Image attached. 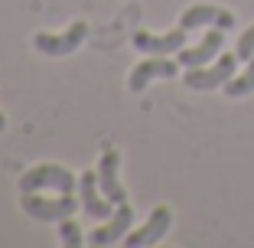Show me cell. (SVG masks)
Wrapping results in <instances>:
<instances>
[{"mask_svg": "<svg viewBox=\"0 0 254 248\" xmlns=\"http://www.w3.org/2000/svg\"><path fill=\"white\" fill-rule=\"evenodd\" d=\"M238 53H222L215 62L209 66H195V69H186L183 76V85L192 91H212V88H225V85L235 79V69H238Z\"/></svg>", "mask_w": 254, "mask_h": 248, "instance_id": "obj_1", "label": "cell"}, {"mask_svg": "<svg viewBox=\"0 0 254 248\" xmlns=\"http://www.w3.org/2000/svg\"><path fill=\"white\" fill-rule=\"evenodd\" d=\"M78 186V176L72 170L59 164H39L33 170H26L20 176V189L23 193H43V189H53V193H72Z\"/></svg>", "mask_w": 254, "mask_h": 248, "instance_id": "obj_2", "label": "cell"}, {"mask_svg": "<svg viewBox=\"0 0 254 248\" xmlns=\"http://www.w3.org/2000/svg\"><path fill=\"white\" fill-rule=\"evenodd\" d=\"M20 206H23V212L30 219H36V222H62V219L75 216V209H78L72 193H59L56 199H46V196H39V193H23Z\"/></svg>", "mask_w": 254, "mask_h": 248, "instance_id": "obj_3", "label": "cell"}, {"mask_svg": "<svg viewBox=\"0 0 254 248\" xmlns=\"http://www.w3.org/2000/svg\"><path fill=\"white\" fill-rule=\"evenodd\" d=\"M85 36H88V26L78 20V23H72L65 33H59V36H53V33H36V36H33V46H36L43 56H68L85 43Z\"/></svg>", "mask_w": 254, "mask_h": 248, "instance_id": "obj_4", "label": "cell"}, {"mask_svg": "<svg viewBox=\"0 0 254 248\" xmlns=\"http://www.w3.org/2000/svg\"><path fill=\"white\" fill-rule=\"evenodd\" d=\"M186 26H176V30L170 33H147V30H137L134 36H130V43H134V49H140V53L147 56H170V53H180L183 46H186Z\"/></svg>", "mask_w": 254, "mask_h": 248, "instance_id": "obj_5", "label": "cell"}, {"mask_svg": "<svg viewBox=\"0 0 254 248\" xmlns=\"http://www.w3.org/2000/svg\"><path fill=\"white\" fill-rule=\"evenodd\" d=\"M170 226H173V212H170V206H157V209L147 216V222L137 229V232H127V235H124V245H127V248L157 245V242L163 239L166 232H170Z\"/></svg>", "mask_w": 254, "mask_h": 248, "instance_id": "obj_6", "label": "cell"}, {"mask_svg": "<svg viewBox=\"0 0 254 248\" xmlns=\"http://www.w3.org/2000/svg\"><path fill=\"white\" fill-rule=\"evenodd\" d=\"M222 46H225V30H218V26H209V30H205V36H202V43L192 46V49H186V46H183L180 53H176V59H180L183 69L209 66V62H215L218 56H222Z\"/></svg>", "mask_w": 254, "mask_h": 248, "instance_id": "obj_7", "label": "cell"}, {"mask_svg": "<svg viewBox=\"0 0 254 248\" xmlns=\"http://www.w3.org/2000/svg\"><path fill=\"white\" fill-rule=\"evenodd\" d=\"M176 72H180V59L173 62V59H166V56H150V59H143V62L134 66V72L127 79V88L134 91V95H140L153 79H173Z\"/></svg>", "mask_w": 254, "mask_h": 248, "instance_id": "obj_8", "label": "cell"}, {"mask_svg": "<svg viewBox=\"0 0 254 248\" xmlns=\"http://www.w3.org/2000/svg\"><path fill=\"white\" fill-rule=\"evenodd\" d=\"M78 196H82L85 216H91V219H111L114 209H118L114 203H108V196L101 193V186H98V170L95 173L85 170L82 176H78Z\"/></svg>", "mask_w": 254, "mask_h": 248, "instance_id": "obj_9", "label": "cell"}, {"mask_svg": "<svg viewBox=\"0 0 254 248\" xmlns=\"http://www.w3.org/2000/svg\"><path fill=\"white\" fill-rule=\"evenodd\" d=\"M180 26H186V30H199V26H218V30H232L235 26V13L225 7H212V3H195V7L183 10L180 16Z\"/></svg>", "mask_w": 254, "mask_h": 248, "instance_id": "obj_10", "label": "cell"}, {"mask_svg": "<svg viewBox=\"0 0 254 248\" xmlns=\"http://www.w3.org/2000/svg\"><path fill=\"white\" fill-rule=\"evenodd\" d=\"M118 166H121V154L118 151H105L101 160H98V186H101V193L108 196V203H114V206L127 203V189H124V183H121V176H118Z\"/></svg>", "mask_w": 254, "mask_h": 248, "instance_id": "obj_11", "label": "cell"}, {"mask_svg": "<svg viewBox=\"0 0 254 248\" xmlns=\"http://www.w3.org/2000/svg\"><path fill=\"white\" fill-rule=\"evenodd\" d=\"M130 226H134V209H130L127 203H121L118 209H114V216H111L108 226L88 232V245H98V248L101 245H118V242L130 232Z\"/></svg>", "mask_w": 254, "mask_h": 248, "instance_id": "obj_12", "label": "cell"}, {"mask_svg": "<svg viewBox=\"0 0 254 248\" xmlns=\"http://www.w3.org/2000/svg\"><path fill=\"white\" fill-rule=\"evenodd\" d=\"M225 91H228V98H245L254 91V56L248 59V69L241 72V76H235L232 82L225 85Z\"/></svg>", "mask_w": 254, "mask_h": 248, "instance_id": "obj_13", "label": "cell"}, {"mask_svg": "<svg viewBox=\"0 0 254 248\" xmlns=\"http://www.w3.org/2000/svg\"><path fill=\"white\" fill-rule=\"evenodd\" d=\"M59 239H62V245H65V248H78V245H85V235H82V229L72 222V216L59 222Z\"/></svg>", "mask_w": 254, "mask_h": 248, "instance_id": "obj_14", "label": "cell"}, {"mask_svg": "<svg viewBox=\"0 0 254 248\" xmlns=\"http://www.w3.org/2000/svg\"><path fill=\"white\" fill-rule=\"evenodd\" d=\"M235 53H238V59H241V62H248V59L254 56V26H248V30L241 33L238 46H235Z\"/></svg>", "mask_w": 254, "mask_h": 248, "instance_id": "obj_15", "label": "cell"}, {"mask_svg": "<svg viewBox=\"0 0 254 248\" xmlns=\"http://www.w3.org/2000/svg\"><path fill=\"white\" fill-rule=\"evenodd\" d=\"M7 128V118H3V111H0V131Z\"/></svg>", "mask_w": 254, "mask_h": 248, "instance_id": "obj_16", "label": "cell"}]
</instances>
